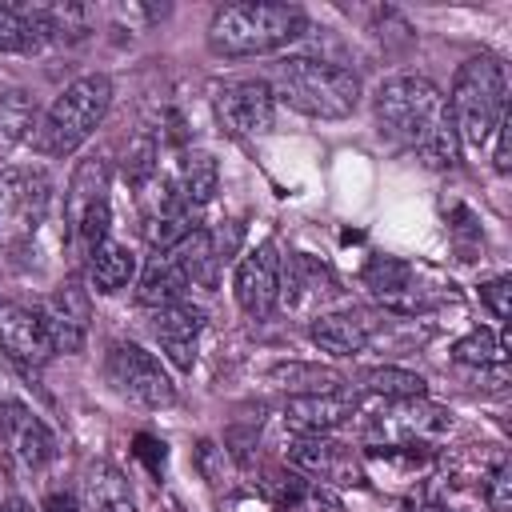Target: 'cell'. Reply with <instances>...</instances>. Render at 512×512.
<instances>
[{"label":"cell","instance_id":"1","mask_svg":"<svg viewBox=\"0 0 512 512\" xmlns=\"http://www.w3.org/2000/svg\"><path fill=\"white\" fill-rule=\"evenodd\" d=\"M272 100H284L288 108L312 116V120H344L356 112L364 84L352 68L312 56H288L272 72Z\"/></svg>","mask_w":512,"mask_h":512},{"label":"cell","instance_id":"2","mask_svg":"<svg viewBox=\"0 0 512 512\" xmlns=\"http://www.w3.org/2000/svg\"><path fill=\"white\" fill-rule=\"evenodd\" d=\"M308 28V16L296 4H224L212 12L208 48L216 56H268L292 44Z\"/></svg>","mask_w":512,"mask_h":512},{"label":"cell","instance_id":"3","mask_svg":"<svg viewBox=\"0 0 512 512\" xmlns=\"http://www.w3.org/2000/svg\"><path fill=\"white\" fill-rule=\"evenodd\" d=\"M448 120L468 148H484L496 124L508 116V76L496 56H468L448 88Z\"/></svg>","mask_w":512,"mask_h":512},{"label":"cell","instance_id":"4","mask_svg":"<svg viewBox=\"0 0 512 512\" xmlns=\"http://www.w3.org/2000/svg\"><path fill=\"white\" fill-rule=\"evenodd\" d=\"M372 116L380 140H388L392 148L420 152L448 120V108H444V92L428 76H392L376 88Z\"/></svg>","mask_w":512,"mask_h":512},{"label":"cell","instance_id":"5","mask_svg":"<svg viewBox=\"0 0 512 512\" xmlns=\"http://www.w3.org/2000/svg\"><path fill=\"white\" fill-rule=\"evenodd\" d=\"M112 108V80L104 72H88L80 80H72L52 104L48 112L36 120L32 128V148L40 156H52V160H64L72 156L108 116Z\"/></svg>","mask_w":512,"mask_h":512},{"label":"cell","instance_id":"6","mask_svg":"<svg viewBox=\"0 0 512 512\" xmlns=\"http://www.w3.org/2000/svg\"><path fill=\"white\" fill-rule=\"evenodd\" d=\"M64 224H68V248L88 260L104 240L112 224V168L108 160L92 156L80 160L68 192H64Z\"/></svg>","mask_w":512,"mask_h":512},{"label":"cell","instance_id":"7","mask_svg":"<svg viewBox=\"0 0 512 512\" xmlns=\"http://www.w3.org/2000/svg\"><path fill=\"white\" fill-rule=\"evenodd\" d=\"M104 380L112 384L116 396H124L136 408L156 412V408H172L176 404V384L164 372V364L148 348H140L132 340H112L108 344V352H104Z\"/></svg>","mask_w":512,"mask_h":512},{"label":"cell","instance_id":"8","mask_svg":"<svg viewBox=\"0 0 512 512\" xmlns=\"http://www.w3.org/2000/svg\"><path fill=\"white\" fill-rule=\"evenodd\" d=\"M216 120L232 136H264L276 124V100L268 80H232L216 88Z\"/></svg>","mask_w":512,"mask_h":512},{"label":"cell","instance_id":"9","mask_svg":"<svg viewBox=\"0 0 512 512\" xmlns=\"http://www.w3.org/2000/svg\"><path fill=\"white\" fill-rule=\"evenodd\" d=\"M296 476L312 484H364V460L332 436H296L288 448Z\"/></svg>","mask_w":512,"mask_h":512},{"label":"cell","instance_id":"10","mask_svg":"<svg viewBox=\"0 0 512 512\" xmlns=\"http://www.w3.org/2000/svg\"><path fill=\"white\" fill-rule=\"evenodd\" d=\"M232 296H236L240 312H248L256 320H264L280 304V252L272 240L244 252V260L236 264V276H232Z\"/></svg>","mask_w":512,"mask_h":512},{"label":"cell","instance_id":"11","mask_svg":"<svg viewBox=\"0 0 512 512\" xmlns=\"http://www.w3.org/2000/svg\"><path fill=\"white\" fill-rule=\"evenodd\" d=\"M0 436H4V444L16 452V460L28 464V468H44V464H52L56 452H60L56 432L36 416V408H28V404L16 400V396H4V400H0Z\"/></svg>","mask_w":512,"mask_h":512},{"label":"cell","instance_id":"12","mask_svg":"<svg viewBox=\"0 0 512 512\" xmlns=\"http://www.w3.org/2000/svg\"><path fill=\"white\" fill-rule=\"evenodd\" d=\"M340 296V280L328 264H320L308 252H292L280 260V300L292 312H316Z\"/></svg>","mask_w":512,"mask_h":512},{"label":"cell","instance_id":"13","mask_svg":"<svg viewBox=\"0 0 512 512\" xmlns=\"http://www.w3.org/2000/svg\"><path fill=\"white\" fill-rule=\"evenodd\" d=\"M0 352L24 368H40L56 356L48 328H44L36 308H24L16 300H0Z\"/></svg>","mask_w":512,"mask_h":512},{"label":"cell","instance_id":"14","mask_svg":"<svg viewBox=\"0 0 512 512\" xmlns=\"http://www.w3.org/2000/svg\"><path fill=\"white\" fill-rule=\"evenodd\" d=\"M48 340L56 352H80L88 340V320H92V304H88V288L80 284H60L52 296H44V304L36 308Z\"/></svg>","mask_w":512,"mask_h":512},{"label":"cell","instance_id":"15","mask_svg":"<svg viewBox=\"0 0 512 512\" xmlns=\"http://www.w3.org/2000/svg\"><path fill=\"white\" fill-rule=\"evenodd\" d=\"M204 328V312L192 308L188 300L180 304H164V308H148V332L160 344V352L176 364V368H192L196 364V340Z\"/></svg>","mask_w":512,"mask_h":512},{"label":"cell","instance_id":"16","mask_svg":"<svg viewBox=\"0 0 512 512\" xmlns=\"http://www.w3.org/2000/svg\"><path fill=\"white\" fill-rule=\"evenodd\" d=\"M48 200H52V184L40 168H4L0 172V204L20 232H36L44 224Z\"/></svg>","mask_w":512,"mask_h":512},{"label":"cell","instance_id":"17","mask_svg":"<svg viewBox=\"0 0 512 512\" xmlns=\"http://www.w3.org/2000/svg\"><path fill=\"white\" fill-rule=\"evenodd\" d=\"M372 332H376V320H372L368 312H360V308H344V312H316V316H312V324H308L312 344H316L320 352H328V356H340V360L360 356V352L368 348Z\"/></svg>","mask_w":512,"mask_h":512},{"label":"cell","instance_id":"18","mask_svg":"<svg viewBox=\"0 0 512 512\" xmlns=\"http://www.w3.org/2000/svg\"><path fill=\"white\" fill-rule=\"evenodd\" d=\"M352 412H356V404L340 392H300L280 404L284 424L296 428L300 436H328L332 428L352 420Z\"/></svg>","mask_w":512,"mask_h":512},{"label":"cell","instance_id":"19","mask_svg":"<svg viewBox=\"0 0 512 512\" xmlns=\"http://www.w3.org/2000/svg\"><path fill=\"white\" fill-rule=\"evenodd\" d=\"M368 292L384 304V308H396V312H416L424 308V296H420V284H416V268L400 256H376L368 260L364 276Z\"/></svg>","mask_w":512,"mask_h":512},{"label":"cell","instance_id":"20","mask_svg":"<svg viewBox=\"0 0 512 512\" xmlns=\"http://www.w3.org/2000/svg\"><path fill=\"white\" fill-rule=\"evenodd\" d=\"M84 272H88V288L100 292V296H112L120 288L132 284L136 276V252L120 240H104L88 260H84Z\"/></svg>","mask_w":512,"mask_h":512},{"label":"cell","instance_id":"21","mask_svg":"<svg viewBox=\"0 0 512 512\" xmlns=\"http://www.w3.org/2000/svg\"><path fill=\"white\" fill-rule=\"evenodd\" d=\"M216 184H220V168H216V160H212L208 152H188V156L180 160L172 184H168V196L180 200L184 208L200 212V208L212 200Z\"/></svg>","mask_w":512,"mask_h":512},{"label":"cell","instance_id":"22","mask_svg":"<svg viewBox=\"0 0 512 512\" xmlns=\"http://www.w3.org/2000/svg\"><path fill=\"white\" fill-rule=\"evenodd\" d=\"M84 508L88 512H136L128 480L112 468V464H92L84 476Z\"/></svg>","mask_w":512,"mask_h":512},{"label":"cell","instance_id":"23","mask_svg":"<svg viewBox=\"0 0 512 512\" xmlns=\"http://www.w3.org/2000/svg\"><path fill=\"white\" fill-rule=\"evenodd\" d=\"M36 128L32 120V100L24 92H0V160L20 144L28 140Z\"/></svg>","mask_w":512,"mask_h":512},{"label":"cell","instance_id":"24","mask_svg":"<svg viewBox=\"0 0 512 512\" xmlns=\"http://www.w3.org/2000/svg\"><path fill=\"white\" fill-rule=\"evenodd\" d=\"M364 388L372 396H384V400H420L424 396V376L408 372V368H396V364H384V368H372L364 376Z\"/></svg>","mask_w":512,"mask_h":512},{"label":"cell","instance_id":"25","mask_svg":"<svg viewBox=\"0 0 512 512\" xmlns=\"http://www.w3.org/2000/svg\"><path fill=\"white\" fill-rule=\"evenodd\" d=\"M40 48H44V40H40L36 24L20 12V4H0V52L32 56Z\"/></svg>","mask_w":512,"mask_h":512},{"label":"cell","instance_id":"26","mask_svg":"<svg viewBox=\"0 0 512 512\" xmlns=\"http://www.w3.org/2000/svg\"><path fill=\"white\" fill-rule=\"evenodd\" d=\"M452 360L468 364V368H488V364H504V340L492 328H472L468 336H460L452 344Z\"/></svg>","mask_w":512,"mask_h":512},{"label":"cell","instance_id":"27","mask_svg":"<svg viewBox=\"0 0 512 512\" xmlns=\"http://www.w3.org/2000/svg\"><path fill=\"white\" fill-rule=\"evenodd\" d=\"M272 380H284V388H292L288 396H300V392H340V376L328 372V368H312V364H280L272 372Z\"/></svg>","mask_w":512,"mask_h":512},{"label":"cell","instance_id":"28","mask_svg":"<svg viewBox=\"0 0 512 512\" xmlns=\"http://www.w3.org/2000/svg\"><path fill=\"white\" fill-rule=\"evenodd\" d=\"M484 500H488L492 512H508L512 508V468H508V460H496V468L488 472Z\"/></svg>","mask_w":512,"mask_h":512},{"label":"cell","instance_id":"29","mask_svg":"<svg viewBox=\"0 0 512 512\" xmlns=\"http://www.w3.org/2000/svg\"><path fill=\"white\" fill-rule=\"evenodd\" d=\"M508 292H512V280L508 276H496V280L480 284V300L488 304V312L496 320H508Z\"/></svg>","mask_w":512,"mask_h":512},{"label":"cell","instance_id":"30","mask_svg":"<svg viewBox=\"0 0 512 512\" xmlns=\"http://www.w3.org/2000/svg\"><path fill=\"white\" fill-rule=\"evenodd\" d=\"M492 136H496V152H492L496 172H508V164H512V160H508V116L496 124V132H492Z\"/></svg>","mask_w":512,"mask_h":512},{"label":"cell","instance_id":"31","mask_svg":"<svg viewBox=\"0 0 512 512\" xmlns=\"http://www.w3.org/2000/svg\"><path fill=\"white\" fill-rule=\"evenodd\" d=\"M44 512H80V504H76V496H68V492H52V496L44 500Z\"/></svg>","mask_w":512,"mask_h":512},{"label":"cell","instance_id":"32","mask_svg":"<svg viewBox=\"0 0 512 512\" xmlns=\"http://www.w3.org/2000/svg\"><path fill=\"white\" fill-rule=\"evenodd\" d=\"M0 512H32V504H24L20 496H12V500H4V504H0Z\"/></svg>","mask_w":512,"mask_h":512},{"label":"cell","instance_id":"33","mask_svg":"<svg viewBox=\"0 0 512 512\" xmlns=\"http://www.w3.org/2000/svg\"><path fill=\"white\" fill-rule=\"evenodd\" d=\"M412 512H456V508H436V504H424V508H412Z\"/></svg>","mask_w":512,"mask_h":512}]
</instances>
